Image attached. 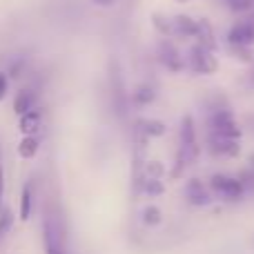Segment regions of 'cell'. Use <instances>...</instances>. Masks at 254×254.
Returning a JSON list of instances; mask_svg holds the SVG:
<instances>
[{"label": "cell", "mask_w": 254, "mask_h": 254, "mask_svg": "<svg viewBox=\"0 0 254 254\" xmlns=\"http://www.w3.org/2000/svg\"><path fill=\"white\" fill-rule=\"evenodd\" d=\"M198 156V143H196V129H194L192 116H183L181 121V147L176 154V167L174 176H181L188 165H192Z\"/></svg>", "instance_id": "obj_1"}, {"label": "cell", "mask_w": 254, "mask_h": 254, "mask_svg": "<svg viewBox=\"0 0 254 254\" xmlns=\"http://www.w3.org/2000/svg\"><path fill=\"white\" fill-rule=\"evenodd\" d=\"M207 134L230 136V138H241V127H239L230 107H214L207 119Z\"/></svg>", "instance_id": "obj_2"}, {"label": "cell", "mask_w": 254, "mask_h": 254, "mask_svg": "<svg viewBox=\"0 0 254 254\" xmlns=\"http://www.w3.org/2000/svg\"><path fill=\"white\" fill-rule=\"evenodd\" d=\"M210 190L223 201H239L246 194V183L241 179H234V176L214 174L210 179Z\"/></svg>", "instance_id": "obj_3"}, {"label": "cell", "mask_w": 254, "mask_h": 254, "mask_svg": "<svg viewBox=\"0 0 254 254\" xmlns=\"http://www.w3.org/2000/svg\"><path fill=\"white\" fill-rule=\"evenodd\" d=\"M190 67L196 74H214L219 69V61H216L214 52L203 45H194L190 49Z\"/></svg>", "instance_id": "obj_4"}, {"label": "cell", "mask_w": 254, "mask_h": 254, "mask_svg": "<svg viewBox=\"0 0 254 254\" xmlns=\"http://www.w3.org/2000/svg\"><path fill=\"white\" fill-rule=\"evenodd\" d=\"M228 43L232 47H250L254 45V13L250 18H243L237 25H232V29L228 31Z\"/></svg>", "instance_id": "obj_5"}, {"label": "cell", "mask_w": 254, "mask_h": 254, "mask_svg": "<svg viewBox=\"0 0 254 254\" xmlns=\"http://www.w3.org/2000/svg\"><path fill=\"white\" fill-rule=\"evenodd\" d=\"M207 145H210V152L214 156H237L241 152V145L239 138H230V136H216V134H207Z\"/></svg>", "instance_id": "obj_6"}, {"label": "cell", "mask_w": 254, "mask_h": 254, "mask_svg": "<svg viewBox=\"0 0 254 254\" xmlns=\"http://www.w3.org/2000/svg\"><path fill=\"white\" fill-rule=\"evenodd\" d=\"M185 196H188V201L192 203V205H207V203L212 201L210 190H207L198 179L188 181V185H185Z\"/></svg>", "instance_id": "obj_7"}, {"label": "cell", "mask_w": 254, "mask_h": 254, "mask_svg": "<svg viewBox=\"0 0 254 254\" xmlns=\"http://www.w3.org/2000/svg\"><path fill=\"white\" fill-rule=\"evenodd\" d=\"M161 61L165 63L167 69L179 71L181 67H183V63H181L179 52H176V47H174L172 43H163V45H161Z\"/></svg>", "instance_id": "obj_8"}, {"label": "cell", "mask_w": 254, "mask_h": 254, "mask_svg": "<svg viewBox=\"0 0 254 254\" xmlns=\"http://www.w3.org/2000/svg\"><path fill=\"white\" fill-rule=\"evenodd\" d=\"M40 125V112L38 110H29L27 114L20 116V129L25 131L27 136H31V131H36Z\"/></svg>", "instance_id": "obj_9"}, {"label": "cell", "mask_w": 254, "mask_h": 254, "mask_svg": "<svg viewBox=\"0 0 254 254\" xmlns=\"http://www.w3.org/2000/svg\"><path fill=\"white\" fill-rule=\"evenodd\" d=\"M13 110H16L20 116H22V114H27L29 110H34V94L27 92V89H25V92H20V94L16 96V103H13Z\"/></svg>", "instance_id": "obj_10"}, {"label": "cell", "mask_w": 254, "mask_h": 254, "mask_svg": "<svg viewBox=\"0 0 254 254\" xmlns=\"http://www.w3.org/2000/svg\"><path fill=\"white\" fill-rule=\"evenodd\" d=\"M36 152H38V140L34 138V136H25V138L20 140V145H18V154H20L22 158H34Z\"/></svg>", "instance_id": "obj_11"}, {"label": "cell", "mask_w": 254, "mask_h": 254, "mask_svg": "<svg viewBox=\"0 0 254 254\" xmlns=\"http://www.w3.org/2000/svg\"><path fill=\"white\" fill-rule=\"evenodd\" d=\"M31 207H34V201H31V188L25 185L22 196H20V219L22 221H27L31 216Z\"/></svg>", "instance_id": "obj_12"}, {"label": "cell", "mask_w": 254, "mask_h": 254, "mask_svg": "<svg viewBox=\"0 0 254 254\" xmlns=\"http://www.w3.org/2000/svg\"><path fill=\"white\" fill-rule=\"evenodd\" d=\"M138 131H145L149 136H161V134H165V125L161 121H140Z\"/></svg>", "instance_id": "obj_13"}, {"label": "cell", "mask_w": 254, "mask_h": 254, "mask_svg": "<svg viewBox=\"0 0 254 254\" xmlns=\"http://www.w3.org/2000/svg\"><path fill=\"white\" fill-rule=\"evenodd\" d=\"M228 7L237 13H243V11H252L254 9V0H225Z\"/></svg>", "instance_id": "obj_14"}, {"label": "cell", "mask_w": 254, "mask_h": 254, "mask_svg": "<svg viewBox=\"0 0 254 254\" xmlns=\"http://www.w3.org/2000/svg\"><path fill=\"white\" fill-rule=\"evenodd\" d=\"M154 96H156V92L152 87H147V85L138 87V92H136V101L138 103H149V101H154Z\"/></svg>", "instance_id": "obj_15"}, {"label": "cell", "mask_w": 254, "mask_h": 254, "mask_svg": "<svg viewBox=\"0 0 254 254\" xmlns=\"http://www.w3.org/2000/svg\"><path fill=\"white\" fill-rule=\"evenodd\" d=\"M145 190H147L149 194H161L163 192V185L158 179H147L145 181Z\"/></svg>", "instance_id": "obj_16"}, {"label": "cell", "mask_w": 254, "mask_h": 254, "mask_svg": "<svg viewBox=\"0 0 254 254\" xmlns=\"http://www.w3.org/2000/svg\"><path fill=\"white\" fill-rule=\"evenodd\" d=\"M158 221H161V212L156 210V207H147V210H145V223H158Z\"/></svg>", "instance_id": "obj_17"}, {"label": "cell", "mask_w": 254, "mask_h": 254, "mask_svg": "<svg viewBox=\"0 0 254 254\" xmlns=\"http://www.w3.org/2000/svg\"><path fill=\"white\" fill-rule=\"evenodd\" d=\"M9 223H11V216H9V212H2V216H0V234L7 232Z\"/></svg>", "instance_id": "obj_18"}, {"label": "cell", "mask_w": 254, "mask_h": 254, "mask_svg": "<svg viewBox=\"0 0 254 254\" xmlns=\"http://www.w3.org/2000/svg\"><path fill=\"white\" fill-rule=\"evenodd\" d=\"M4 94H7V76L0 74V101L4 98Z\"/></svg>", "instance_id": "obj_19"}, {"label": "cell", "mask_w": 254, "mask_h": 254, "mask_svg": "<svg viewBox=\"0 0 254 254\" xmlns=\"http://www.w3.org/2000/svg\"><path fill=\"white\" fill-rule=\"evenodd\" d=\"M2 194H4V174L2 167H0V205H2Z\"/></svg>", "instance_id": "obj_20"}, {"label": "cell", "mask_w": 254, "mask_h": 254, "mask_svg": "<svg viewBox=\"0 0 254 254\" xmlns=\"http://www.w3.org/2000/svg\"><path fill=\"white\" fill-rule=\"evenodd\" d=\"M47 254H63V252L58 250V248L54 246V243H49V246H47Z\"/></svg>", "instance_id": "obj_21"}, {"label": "cell", "mask_w": 254, "mask_h": 254, "mask_svg": "<svg viewBox=\"0 0 254 254\" xmlns=\"http://www.w3.org/2000/svg\"><path fill=\"white\" fill-rule=\"evenodd\" d=\"M96 4H105V7H110V4H114V0H94Z\"/></svg>", "instance_id": "obj_22"}, {"label": "cell", "mask_w": 254, "mask_h": 254, "mask_svg": "<svg viewBox=\"0 0 254 254\" xmlns=\"http://www.w3.org/2000/svg\"><path fill=\"white\" fill-rule=\"evenodd\" d=\"M252 80H254V71H252Z\"/></svg>", "instance_id": "obj_23"}]
</instances>
